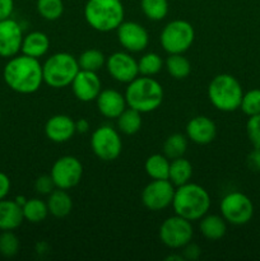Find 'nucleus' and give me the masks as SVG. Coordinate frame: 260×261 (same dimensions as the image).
Here are the masks:
<instances>
[{
  "instance_id": "nucleus-34",
  "label": "nucleus",
  "mask_w": 260,
  "mask_h": 261,
  "mask_svg": "<svg viewBox=\"0 0 260 261\" xmlns=\"http://www.w3.org/2000/svg\"><path fill=\"white\" fill-rule=\"evenodd\" d=\"M240 109L242 110L247 116H254V115L260 114V89H250L246 93H244L241 99Z\"/></svg>"
},
{
  "instance_id": "nucleus-31",
  "label": "nucleus",
  "mask_w": 260,
  "mask_h": 261,
  "mask_svg": "<svg viewBox=\"0 0 260 261\" xmlns=\"http://www.w3.org/2000/svg\"><path fill=\"white\" fill-rule=\"evenodd\" d=\"M140 8L143 14L154 22L165 19L168 14L167 0H140Z\"/></svg>"
},
{
  "instance_id": "nucleus-30",
  "label": "nucleus",
  "mask_w": 260,
  "mask_h": 261,
  "mask_svg": "<svg viewBox=\"0 0 260 261\" xmlns=\"http://www.w3.org/2000/svg\"><path fill=\"white\" fill-rule=\"evenodd\" d=\"M78 64L82 70L96 71L97 73L99 69L106 65V56L97 48H88L81 54V56L78 58Z\"/></svg>"
},
{
  "instance_id": "nucleus-29",
  "label": "nucleus",
  "mask_w": 260,
  "mask_h": 261,
  "mask_svg": "<svg viewBox=\"0 0 260 261\" xmlns=\"http://www.w3.org/2000/svg\"><path fill=\"white\" fill-rule=\"evenodd\" d=\"M188 149V137L184 134H171L163 144V154L168 160H175V158L184 157Z\"/></svg>"
},
{
  "instance_id": "nucleus-28",
  "label": "nucleus",
  "mask_w": 260,
  "mask_h": 261,
  "mask_svg": "<svg viewBox=\"0 0 260 261\" xmlns=\"http://www.w3.org/2000/svg\"><path fill=\"white\" fill-rule=\"evenodd\" d=\"M165 66L167 73L175 79H185L191 73V64L184 54H170Z\"/></svg>"
},
{
  "instance_id": "nucleus-27",
  "label": "nucleus",
  "mask_w": 260,
  "mask_h": 261,
  "mask_svg": "<svg viewBox=\"0 0 260 261\" xmlns=\"http://www.w3.org/2000/svg\"><path fill=\"white\" fill-rule=\"evenodd\" d=\"M23 217L30 223H41L48 216L47 203L38 198L27 199L24 205L22 206Z\"/></svg>"
},
{
  "instance_id": "nucleus-3",
  "label": "nucleus",
  "mask_w": 260,
  "mask_h": 261,
  "mask_svg": "<svg viewBox=\"0 0 260 261\" xmlns=\"http://www.w3.org/2000/svg\"><path fill=\"white\" fill-rule=\"evenodd\" d=\"M124 96L127 107L137 110L140 114H147L162 105L163 88L155 79L142 75L127 83Z\"/></svg>"
},
{
  "instance_id": "nucleus-4",
  "label": "nucleus",
  "mask_w": 260,
  "mask_h": 261,
  "mask_svg": "<svg viewBox=\"0 0 260 261\" xmlns=\"http://www.w3.org/2000/svg\"><path fill=\"white\" fill-rule=\"evenodd\" d=\"M125 9L121 0H88L84 5L87 24L98 32L117 30L124 22Z\"/></svg>"
},
{
  "instance_id": "nucleus-10",
  "label": "nucleus",
  "mask_w": 260,
  "mask_h": 261,
  "mask_svg": "<svg viewBox=\"0 0 260 261\" xmlns=\"http://www.w3.org/2000/svg\"><path fill=\"white\" fill-rule=\"evenodd\" d=\"M222 217L227 223L233 226H244L251 221L254 216V205L247 195L240 191L227 194L221 201Z\"/></svg>"
},
{
  "instance_id": "nucleus-23",
  "label": "nucleus",
  "mask_w": 260,
  "mask_h": 261,
  "mask_svg": "<svg viewBox=\"0 0 260 261\" xmlns=\"http://www.w3.org/2000/svg\"><path fill=\"white\" fill-rule=\"evenodd\" d=\"M46 203H47L48 213L55 218H64V217L69 216L73 209L71 196L63 189L56 188L53 193L48 194V199Z\"/></svg>"
},
{
  "instance_id": "nucleus-19",
  "label": "nucleus",
  "mask_w": 260,
  "mask_h": 261,
  "mask_svg": "<svg viewBox=\"0 0 260 261\" xmlns=\"http://www.w3.org/2000/svg\"><path fill=\"white\" fill-rule=\"evenodd\" d=\"M96 102L99 114L107 119H117L127 106L125 96L116 89H102Z\"/></svg>"
},
{
  "instance_id": "nucleus-43",
  "label": "nucleus",
  "mask_w": 260,
  "mask_h": 261,
  "mask_svg": "<svg viewBox=\"0 0 260 261\" xmlns=\"http://www.w3.org/2000/svg\"><path fill=\"white\" fill-rule=\"evenodd\" d=\"M166 260H167V261H184V256L181 254L170 255V256L166 257Z\"/></svg>"
},
{
  "instance_id": "nucleus-17",
  "label": "nucleus",
  "mask_w": 260,
  "mask_h": 261,
  "mask_svg": "<svg viewBox=\"0 0 260 261\" xmlns=\"http://www.w3.org/2000/svg\"><path fill=\"white\" fill-rule=\"evenodd\" d=\"M217 135V126L209 117L195 116L186 125V137L199 145H205L213 142Z\"/></svg>"
},
{
  "instance_id": "nucleus-11",
  "label": "nucleus",
  "mask_w": 260,
  "mask_h": 261,
  "mask_svg": "<svg viewBox=\"0 0 260 261\" xmlns=\"http://www.w3.org/2000/svg\"><path fill=\"white\" fill-rule=\"evenodd\" d=\"M50 176L58 189L69 190L81 182L83 176V166L81 161L73 155H64L55 161L50 171Z\"/></svg>"
},
{
  "instance_id": "nucleus-7",
  "label": "nucleus",
  "mask_w": 260,
  "mask_h": 261,
  "mask_svg": "<svg viewBox=\"0 0 260 261\" xmlns=\"http://www.w3.org/2000/svg\"><path fill=\"white\" fill-rule=\"evenodd\" d=\"M195 40L194 27L183 19H175L163 27L160 42L163 50L170 54H184L191 47Z\"/></svg>"
},
{
  "instance_id": "nucleus-9",
  "label": "nucleus",
  "mask_w": 260,
  "mask_h": 261,
  "mask_svg": "<svg viewBox=\"0 0 260 261\" xmlns=\"http://www.w3.org/2000/svg\"><path fill=\"white\" fill-rule=\"evenodd\" d=\"M194 228L191 222L175 214L165 219L160 227V240L168 249L178 250L191 242Z\"/></svg>"
},
{
  "instance_id": "nucleus-5",
  "label": "nucleus",
  "mask_w": 260,
  "mask_h": 261,
  "mask_svg": "<svg viewBox=\"0 0 260 261\" xmlns=\"http://www.w3.org/2000/svg\"><path fill=\"white\" fill-rule=\"evenodd\" d=\"M242 87L231 74H218L208 86V98L217 110L222 112H232L240 109Z\"/></svg>"
},
{
  "instance_id": "nucleus-22",
  "label": "nucleus",
  "mask_w": 260,
  "mask_h": 261,
  "mask_svg": "<svg viewBox=\"0 0 260 261\" xmlns=\"http://www.w3.org/2000/svg\"><path fill=\"white\" fill-rule=\"evenodd\" d=\"M200 233L209 241H218L227 232V222L222 216L206 213L199 223Z\"/></svg>"
},
{
  "instance_id": "nucleus-36",
  "label": "nucleus",
  "mask_w": 260,
  "mask_h": 261,
  "mask_svg": "<svg viewBox=\"0 0 260 261\" xmlns=\"http://www.w3.org/2000/svg\"><path fill=\"white\" fill-rule=\"evenodd\" d=\"M246 133L254 148H260V114L250 116L246 124Z\"/></svg>"
},
{
  "instance_id": "nucleus-32",
  "label": "nucleus",
  "mask_w": 260,
  "mask_h": 261,
  "mask_svg": "<svg viewBox=\"0 0 260 261\" xmlns=\"http://www.w3.org/2000/svg\"><path fill=\"white\" fill-rule=\"evenodd\" d=\"M163 60L155 53H147L138 60V70L140 75L153 76L161 71Z\"/></svg>"
},
{
  "instance_id": "nucleus-39",
  "label": "nucleus",
  "mask_w": 260,
  "mask_h": 261,
  "mask_svg": "<svg viewBox=\"0 0 260 261\" xmlns=\"http://www.w3.org/2000/svg\"><path fill=\"white\" fill-rule=\"evenodd\" d=\"M247 166L254 172H260V148H254L247 155Z\"/></svg>"
},
{
  "instance_id": "nucleus-12",
  "label": "nucleus",
  "mask_w": 260,
  "mask_h": 261,
  "mask_svg": "<svg viewBox=\"0 0 260 261\" xmlns=\"http://www.w3.org/2000/svg\"><path fill=\"white\" fill-rule=\"evenodd\" d=\"M175 188L170 180H152L142 191V203L148 211L160 212L172 204Z\"/></svg>"
},
{
  "instance_id": "nucleus-18",
  "label": "nucleus",
  "mask_w": 260,
  "mask_h": 261,
  "mask_svg": "<svg viewBox=\"0 0 260 261\" xmlns=\"http://www.w3.org/2000/svg\"><path fill=\"white\" fill-rule=\"evenodd\" d=\"M75 133V121L68 115H54L45 124L46 137L54 143L68 142Z\"/></svg>"
},
{
  "instance_id": "nucleus-45",
  "label": "nucleus",
  "mask_w": 260,
  "mask_h": 261,
  "mask_svg": "<svg viewBox=\"0 0 260 261\" xmlns=\"http://www.w3.org/2000/svg\"><path fill=\"white\" fill-rule=\"evenodd\" d=\"M0 120H2V112H0Z\"/></svg>"
},
{
  "instance_id": "nucleus-37",
  "label": "nucleus",
  "mask_w": 260,
  "mask_h": 261,
  "mask_svg": "<svg viewBox=\"0 0 260 261\" xmlns=\"http://www.w3.org/2000/svg\"><path fill=\"white\" fill-rule=\"evenodd\" d=\"M56 189L50 175H42L35 181V190L41 195H48Z\"/></svg>"
},
{
  "instance_id": "nucleus-35",
  "label": "nucleus",
  "mask_w": 260,
  "mask_h": 261,
  "mask_svg": "<svg viewBox=\"0 0 260 261\" xmlns=\"http://www.w3.org/2000/svg\"><path fill=\"white\" fill-rule=\"evenodd\" d=\"M19 239L12 231H3L0 234V254L5 257H13L19 251Z\"/></svg>"
},
{
  "instance_id": "nucleus-41",
  "label": "nucleus",
  "mask_w": 260,
  "mask_h": 261,
  "mask_svg": "<svg viewBox=\"0 0 260 261\" xmlns=\"http://www.w3.org/2000/svg\"><path fill=\"white\" fill-rule=\"evenodd\" d=\"M10 191V180L4 172H0V200L5 199V196Z\"/></svg>"
},
{
  "instance_id": "nucleus-38",
  "label": "nucleus",
  "mask_w": 260,
  "mask_h": 261,
  "mask_svg": "<svg viewBox=\"0 0 260 261\" xmlns=\"http://www.w3.org/2000/svg\"><path fill=\"white\" fill-rule=\"evenodd\" d=\"M201 255V249L194 242H189L188 245L183 247V256L184 260L189 261H195L200 257Z\"/></svg>"
},
{
  "instance_id": "nucleus-44",
  "label": "nucleus",
  "mask_w": 260,
  "mask_h": 261,
  "mask_svg": "<svg viewBox=\"0 0 260 261\" xmlns=\"http://www.w3.org/2000/svg\"><path fill=\"white\" fill-rule=\"evenodd\" d=\"M15 201H17L20 206H23L25 201H27V199H25L24 196H17V198H15Z\"/></svg>"
},
{
  "instance_id": "nucleus-6",
  "label": "nucleus",
  "mask_w": 260,
  "mask_h": 261,
  "mask_svg": "<svg viewBox=\"0 0 260 261\" xmlns=\"http://www.w3.org/2000/svg\"><path fill=\"white\" fill-rule=\"evenodd\" d=\"M81 70L78 59L69 53H56L42 65L43 83L51 88H65Z\"/></svg>"
},
{
  "instance_id": "nucleus-16",
  "label": "nucleus",
  "mask_w": 260,
  "mask_h": 261,
  "mask_svg": "<svg viewBox=\"0 0 260 261\" xmlns=\"http://www.w3.org/2000/svg\"><path fill=\"white\" fill-rule=\"evenodd\" d=\"M70 86L74 96L82 102L96 101L99 92L102 91L101 79L98 78L96 71L82 70V69L78 71Z\"/></svg>"
},
{
  "instance_id": "nucleus-20",
  "label": "nucleus",
  "mask_w": 260,
  "mask_h": 261,
  "mask_svg": "<svg viewBox=\"0 0 260 261\" xmlns=\"http://www.w3.org/2000/svg\"><path fill=\"white\" fill-rule=\"evenodd\" d=\"M24 221L22 206L15 200H0V231H14Z\"/></svg>"
},
{
  "instance_id": "nucleus-25",
  "label": "nucleus",
  "mask_w": 260,
  "mask_h": 261,
  "mask_svg": "<svg viewBox=\"0 0 260 261\" xmlns=\"http://www.w3.org/2000/svg\"><path fill=\"white\" fill-rule=\"evenodd\" d=\"M144 170L152 180H168L170 160L165 154H152L145 161Z\"/></svg>"
},
{
  "instance_id": "nucleus-42",
  "label": "nucleus",
  "mask_w": 260,
  "mask_h": 261,
  "mask_svg": "<svg viewBox=\"0 0 260 261\" xmlns=\"http://www.w3.org/2000/svg\"><path fill=\"white\" fill-rule=\"evenodd\" d=\"M75 129L76 133L79 134H86L89 130V122L87 119H79L78 121H75Z\"/></svg>"
},
{
  "instance_id": "nucleus-24",
  "label": "nucleus",
  "mask_w": 260,
  "mask_h": 261,
  "mask_svg": "<svg viewBox=\"0 0 260 261\" xmlns=\"http://www.w3.org/2000/svg\"><path fill=\"white\" fill-rule=\"evenodd\" d=\"M191 176H193V166L190 161L184 157L171 161L168 180L173 184V186H181L190 182Z\"/></svg>"
},
{
  "instance_id": "nucleus-15",
  "label": "nucleus",
  "mask_w": 260,
  "mask_h": 261,
  "mask_svg": "<svg viewBox=\"0 0 260 261\" xmlns=\"http://www.w3.org/2000/svg\"><path fill=\"white\" fill-rule=\"evenodd\" d=\"M23 37L22 27L17 20L12 18L0 20V56L13 58L17 55L22 47Z\"/></svg>"
},
{
  "instance_id": "nucleus-1",
  "label": "nucleus",
  "mask_w": 260,
  "mask_h": 261,
  "mask_svg": "<svg viewBox=\"0 0 260 261\" xmlns=\"http://www.w3.org/2000/svg\"><path fill=\"white\" fill-rule=\"evenodd\" d=\"M3 78L12 91L20 94H32L43 83L42 65L38 59L22 55L9 59L3 70Z\"/></svg>"
},
{
  "instance_id": "nucleus-21",
  "label": "nucleus",
  "mask_w": 260,
  "mask_h": 261,
  "mask_svg": "<svg viewBox=\"0 0 260 261\" xmlns=\"http://www.w3.org/2000/svg\"><path fill=\"white\" fill-rule=\"evenodd\" d=\"M48 48H50V40L47 35L40 31H35L23 37L20 51L31 58L40 59L47 54Z\"/></svg>"
},
{
  "instance_id": "nucleus-14",
  "label": "nucleus",
  "mask_w": 260,
  "mask_h": 261,
  "mask_svg": "<svg viewBox=\"0 0 260 261\" xmlns=\"http://www.w3.org/2000/svg\"><path fill=\"white\" fill-rule=\"evenodd\" d=\"M117 40L127 53H140L149 43L148 31L137 22H122L117 27Z\"/></svg>"
},
{
  "instance_id": "nucleus-33",
  "label": "nucleus",
  "mask_w": 260,
  "mask_h": 261,
  "mask_svg": "<svg viewBox=\"0 0 260 261\" xmlns=\"http://www.w3.org/2000/svg\"><path fill=\"white\" fill-rule=\"evenodd\" d=\"M37 12L50 22L59 19L64 13L63 0H37Z\"/></svg>"
},
{
  "instance_id": "nucleus-40",
  "label": "nucleus",
  "mask_w": 260,
  "mask_h": 261,
  "mask_svg": "<svg viewBox=\"0 0 260 261\" xmlns=\"http://www.w3.org/2000/svg\"><path fill=\"white\" fill-rule=\"evenodd\" d=\"M14 9V0H0V20L10 18Z\"/></svg>"
},
{
  "instance_id": "nucleus-13",
  "label": "nucleus",
  "mask_w": 260,
  "mask_h": 261,
  "mask_svg": "<svg viewBox=\"0 0 260 261\" xmlns=\"http://www.w3.org/2000/svg\"><path fill=\"white\" fill-rule=\"evenodd\" d=\"M106 68L110 75L120 83H130L139 75L138 61L125 51H117L106 59Z\"/></svg>"
},
{
  "instance_id": "nucleus-26",
  "label": "nucleus",
  "mask_w": 260,
  "mask_h": 261,
  "mask_svg": "<svg viewBox=\"0 0 260 261\" xmlns=\"http://www.w3.org/2000/svg\"><path fill=\"white\" fill-rule=\"evenodd\" d=\"M117 129L125 135H134L142 127V114L137 110L125 109L117 117Z\"/></svg>"
},
{
  "instance_id": "nucleus-2",
  "label": "nucleus",
  "mask_w": 260,
  "mask_h": 261,
  "mask_svg": "<svg viewBox=\"0 0 260 261\" xmlns=\"http://www.w3.org/2000/svg\"><path fill=\"white\" fill-rule=\"evenodd\" d=\"M175 214L188 221H200L211 209V196L203 186L188 182L175 189L172 200Z\"/></svg>"
},
{
  "instance_id": "nucleus-8",
  "label": "nucleus",
  "mask_w": 260,
  "mask_h": 261,
  "mask_svg": "<svg viewBox=\"0 0 260 261\" xmlns=\"http://www.w3.org/2000/svg\"><path fill=\"white\" fill-rule=\"evenodd\" d=\"M91 148L94 155L103 162L115 161L122 149V142L119 132L110 125L97 127L91 137Z\"/></svg>"
}]
</instances>
